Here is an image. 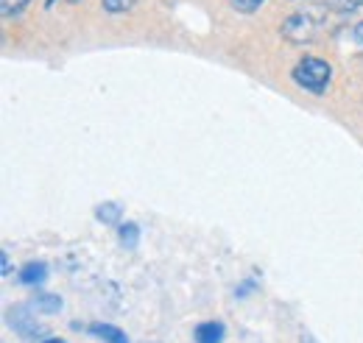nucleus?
<instances>
[{
    "instance_id": "10",
    "label": "nucleus",
    "mask_w": 363,
    "mask_h": 343,
    "mask_svg": "<svg viewBox=\"0 0 363 343\" xmlns=\"http://www.w3.org/2000/svg\"><path fill=\"white\" fill-rule=\"evenodd\" d=\"M101 3H104V9L109 14H123V11H129L135 6V0H101Z\"/></svg>"
},
{
    "instance_id": "12",
    "label": "nucleus",
    "mask_w": 363,
    "mask_h": 343,
    "mask_svg": "<svg viewBox=\"0 0 363 343\" xmlns=\"http://www.w3.org/2000/svg\"><path fill=\"white\" fill-rule=\"evenodd\" d=\"M229 3H232V9H238L243 14H252V11H257L263 6V0H229Z\"/></svg>"
},
{
    "instance_id": "15",
    "label": "nucleus",
    "mask_w": 363,
    "mask_h": 343,
    "mask_svg": "<svg viewBox=\"0 0 363 343\" xmlns=\"http://www.w3.org/2000/svg\"><path fill=\"white\" fill-rule=\"evenodd\" d=\"M355 40L363 45V23H358V26H355Z\"/></svg>"
},
{
    "instance_id": "6",
    "label": "nucleus",
    "mask_w": 363,
    "mask_h": 343,
    "mask_svg": "<svg viewBox=\"0 0 363 343\" xmlns=\"http://www.w3.org/2000/svg\"><path fill=\"white\" fill-rule=\"evenodd\" d=\"M90 332L92 335H98V338H104L106 343H129L126 341V335H123L118 327H109V324H92Z\"/></svg>"
},
{
    "instance_id": "9",
    "label": "nucleus",
    "mask_w": 363,
    "mask_h": 343,
    "mask_svg": "<svg viewBox=\"0 0 363 343\" xmlns=\"http://www.w3.org/2000/svg\"><path fill=\"white\" fill-rule=\"evenodd\" d=\"M34 310H43V313H59L62 310V299L56 296H40L34 301Z\"/></svg>"
},
{
    "instance_id": "4",
    "label": "nucleus",
    "mask_w": 363,
    "mask_h": 343,
    "mask_svg": "<svg viewBox=\"0 0 363 343\" xmlns=\"http://www.w3.org/2000/svg\"><path fill=\"white\" fill-rule=\"evenodd\" d=\"M224 335H227V330L218 321H204L196 327V343H221Z\"/></svg>"
},
{
    "instance_id": "11",
    "label": "nucleus",
    "mask_w": 363,
    "mask_h": 343,
    "mask_svg": "<svg viewBox=\"0 0 363 343\" xmlns=\"http://www.w3.org/2000/svg\"><path fill=\"white\" fill-rule=\"evenodd\" d=\"M28 0H0V9H3V17H11V14H20L26 9Z\"/></svg>"
},
{
    "instance_id": "16",
    "label": "nucleus",
    "mask_w": 363,
    "mask_h": 343,
    "mask_svg": "<svg viewBox=\"0 0 363 343\" xmlns=\"http://www.w3.org/2000/svg\"><path fill=\"white\" fill-rule=\"evenodd\" d=\"M45 343H65V341H59V338H50V341H45Z\"/></svg>"
},
{
    "instance_id": "3",
    "label": "nucleus",
    "mask_w": 363,
    "mask_h": 343,
    "mask_svg": "<svg viewBox=\"0 0 363 343\" xmlns=\"http://www.w3.org/2000/svg\"><path fill=\"white\" fill-rule=\"evenodd\" d=\"M9 324L23 335V338H34V335H40V324L31 318V310L28 307H17V310H11L9 313Z\"/></svg>"
},
{
    "instance_id": "14",
    "label": "nucleus",
    "mask_w": 363,
    "mask_h": 343,
    "mask_svg": "<svg viewBox=\"0 0 363 343\" xmlns=\"http://www.w3.org/2000/svg\"><path fill=\"white\" fill-rule=\"evenodd\" d=\"M11 274V262H9V252H3V276Z\"/></svg>"
},
{
    "instance_id": "2",
    "label": "nucleus",
    "mask_w": 363,
    "mask_h": 343,
    "mask_svg": "<svg viewBox=\"0 0 363 343\" xmlns=\"http://www.w3.org/2000/svg\"><path fill=\"white\" fill-rule=\"evenodd\" d=\"M294 81L302 86V89H308V92H316L321 95L327 84H330V79H333V67L324 62V59H316V56H305L296 67H294Z\"/></svg>"
},
{
    "instance_id": "8",
    "label": "nucleus",
    "mask_w": 363,
    "mask_h": 343,
    "mask_svg": "<svg viewBox=\"0 0 363 343\" xmlns=\"http://www.w3.org/2000/svg\"><path fill=\"white\" fill-rule=\"evenodd\" d=\"M95 215H98V220H104V223H118V220H121V207H118V204H101Z\"/></svg>"
},
{
    "instance_id": "18",
    "label": "nucleus",
    "mask_w": 363,
    "mask_h": 343,
    "mask_svg": "<svg viewBox=\"0 0 363 343\" xmlns=\"http://www.w3.org/2000/svg\"><path fill=\"white\" fill-rule=\"evenodd\" d=\"M50 3H53V0H48V6H50Z\"/></svg>"
},
{
    "instance_id": "17",
    "label": "nucleus",
    "mask_w": 363,
    "mask_h": 343,
    "mask_svg": "<svg viewBox=\"0 0 363 343\" xmlns=\"http://www.w3.org/2000/svg\"><path fill=\"white\" fill-rule=\"evenodd\" d=\"M302 343H313V341H311V338H305V341H302Z\"/></svg>"
},
{
    "instance_id": "13",
    "label": "nucleus",
    "mask_w": 363,
    "mask_h": 343,
    "mask_svg": "<svg viewBox=\"0 0 363 343\" xmlns=\"http://www.w3.org/2000/svg\"><path fill=\"white\" fill-rule=\"evenodd\" d=\"M330 3H333L338 11H352V9H358V6H361L363 0H330Z\"/></svg>"
},
{
    "instance_id": "5",
    "label": "nucleus",
    "mask_w": 363,
    "mask_h": 343,
    "mask_svg": "<svg viewBox=\"0 0 363 343\" xmlns=\"http://www.w3.org/2000/svg\"><path fill=\"white\" fill-rule=\"evenodd\" d=\"M45 276H48L45 262H28V265L20 271V282H23V285H40V282H45Z\"/></svg>"
},
{
    "instance_id": "7",
    "label": "nucleus",
    "mask_w": 363,
    "mask_h": 343,
    "mask_svg": "<svg viewBox=\"0 0 363 343\" xmlns=\"http://www.w3.org/2000/svg\"><path fill=\"white\" fill-rule=\"evenodd\" d=\"M137 240H140L137 223H123V226H121V243H123L126 249H137Z\"/></svg>"
},
{
    "instance_id": "1",
    "label": "nucleus",
    "mask_w": 363,
    "mask_h": 343,
    "mask_svg": "<svg viewBox=\"0 0 363 343\" xmlns=\"http://www.w3.org/2000/svg\"><path fill=\"white\" fill-rule=\"evenodd\" d=\"M282 37L294 45H305L313 43L321 31V11H313V9H305V11H296L291 14L285 23H282Z\"/></svg>"
}]
</instances>
